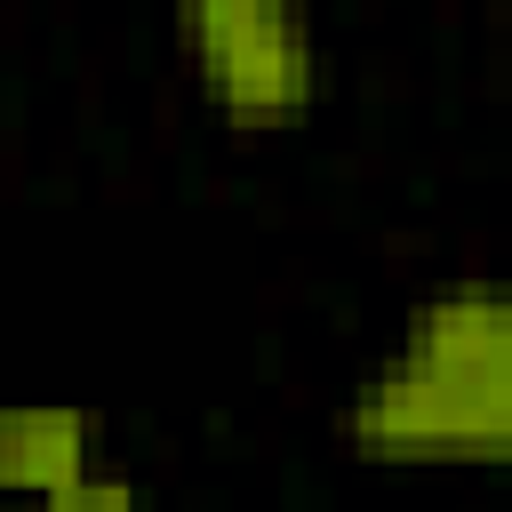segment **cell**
Masks as SVG:
<instances>
[{"label": "cell", "mask_w": 512, "mask_h": 512, "mask_svg": "<svg viewBox=\"0 0 512 512\" xmlns=\"http://www.w3.org/2000/svg\"><path fill=\"white\" fill-rule=\"evenodd\" d=\"M176 40L240 128L296 120L320 96V48L296 16V0H176Z\"/></svg>", "instance_id": "6da1fadb"}, {"label": "cell", "mask_w": 512, "mask_h": 512, "mask_svg": "<svg viewBox=\"0 0 512 512\" xmlns=\"http://www.w3.org/2000/svg\"><path fill=\"white\" fill-rule=\"evenodd\" d=\"M88 440H96V424L80 408H8L0 416V488H16L32 504L56 496L64 480L88 472Z\"/></svg>", "instance_id": "277c9868"}, {"label": "cell", "mask_w": 512, "mask_h": 512, "mask_svg": "<svg viewBox=\"0 0 512 512\" xmlns=\"http://www.w3.org/2000/svg\"><path fill=\"white\" fill-rule=\"evenodd\" d=\"M512 440V376H456L424 360H392L352 400V448L384 464H496Z\"/></svg>", "instance_id": "7a4b0ae2"}, {"label": "cell", "mask_w": 512, "mask_h": 512, "mask_svg": "<svg viewBox=\"0 0 512 512\" xmlns=\"http://www.w3.org/2000/svg\"><path fill=\"white\" fill-rule=\"evenodd\" d=\"M0 512H40V504H0Z\"/></svg>", "instance_id": "8992f818"}, {"label": "cell", "mask_w": 512, "mask_h": 512, "mask_svg": "<svg viewBox=\"0 0 512 512\" xmlns=\"http://www.w3.org/2000/svg\"><path fill=\"white\" fill-rule=\"evenodd\" d=\"M408 360L456 368V376H512V304L488 280H456L408 312Z\"/></svg>", "instance_id": "3957f363"}, {"label": "cell", "mask_w": 512, "mask_h": 512, "mask_svg": "<svg viewBox=\"0 0 512 512\" xmlns=\"http://www.w3.org/2000/svg\"><path fill=\"white\" fill-rule=\"evenodd\" d=\"M40 512H144V496H136L128 480H96V472H80V480H64L56 496H40Z\"/></svg>", "instance_id": "5b68a950"}]
</instances>
